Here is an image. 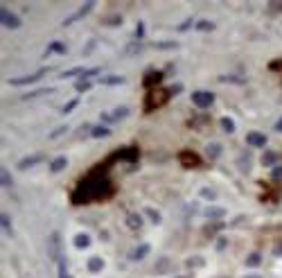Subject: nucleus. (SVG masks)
<instances>
[{
  "instance_id": "f257e3e1",
  "label": "nucleus",
  "mask_w": 282,
  "mask_h": 278,
  "mask_svg": "<svg viewBox=\"0 0 282 278\" xmlns=\"http://www.w3.org/2000/svg\"><path fill=\"white\" fill-rule=\"evenodd\" d=\"M167 97H169V91H160V89H156V91H152L147 95V102H145V111H154V109H158V106H163L165 102H167Z\"/></svg>"
},
{
  "instance_id": "f03ea898",
  "label": "nucleus",
  "mask_w": 282,
  "mask_h": 278,
  "mask_svg": "<svg viewBox=\"0 0 282 278\" xmlns=\"http://www.w3.org/2000/svg\"><path fill=\"white\" fill-rule=\"evenodd\" d=\"M192 102H194L197 109L206 111V109H210V106L215 104V95H212L210 91H194L192 93Z\"/></svg>"
},
{
  "instance_id": "7ed1b4c3",
  "label": "nucleus",
  "mask_w": 282,
  "mask_h": 278,
  "mask_svg": "<svg viewBox=\"0 0 282 278\" xmlns=\"http://www.w3.org/2000/svg\"><path fill=\"white\" fill-rule=\"evenodd\" d=\"M0 23H3L5 27H9V30H18V27H21V18L7 7H0Z\"/></svg>"
},
{
  "instance_id": "20e7f679",
  "label": "nucleus",
  "mask_w": 282,
  "mask_h": 278,
  "mask_svg": "<svg viewBox=\"0 0 282 278\" xmlns=\"http://www.w3.org/2000/svg\"><path fill=\"white\" fill-rule=\"evenodd\" d=\"M50 70V68H41V70L32 72V75H25V77H14V80H9V84L12 86H25V84H34V82H38L45 72Z\"/></svg>"
},
{
  "instance_id": "39448f33",
  "label": "nucleus",
  "mask_w": 282,
  "mask_h": 278,
  "mask_svg": "<svg viewBox=\"0 0 282 278\" xmlns=\"http://www.w3.org/2000/svg\"><path fill=\"white\" fill-rule=\"evenodd\" d=\"M93 7H95V3H93V0H88V3H84V5H81V7H79V9H77L75 14H70V16H68L66 21H63V25L68 27V25H72V23L81 21V18H84L86 14H90V9H93Z\"/></svg>"
},
{
  "instance_id": "423d86ee",
  "label": "nucleus",
  "mask_w": 282,
  "mask_h": 278,
  "mask_svg": "<svg viewBox=\"0 0 282 278\" xmlns=\"http://www.w3.org/2000/svg\"><path fill=\"white\" fill-rule=\"evenodd\" d=\"M178 158H181V163L185 165V168H199V165H201V156L199 154H194V152H181L178 154Z\"/></svg>"
},
{
  "instance_id": "0eeeda50",
  "label": "nucleus",
  "mask_w": 282,
  "mask_h": 278,
  "mask_svg": "<svg viewBox=\"0 0 282 278\" xmlns=\"http://www.w3.org/2000/svg\"><path fill=\"white\" fill-rule=\"evenodd\" d=\"M246 143H249L251 147H264V145H266V136L260 134V131H251V134L246 136Z\"/></svg>"
},
{
  "instance_id": "6e6552de",
  "label": "nucleus",
  "mask_w": 282,
  "mask_h": 278,
  "mask_svg": "<svg viewBox=\"0 0 282 278\" xmlns=\"http://www.w3.org/2000/svg\"><path fill=\"white\" fill-rule=\"evenodd\" d=\"M126 115H129V109H126V106H118V109H113L111 113H106L104 118L109 120V123H120V120H124Z\"/></svg>"
},
{
  "instance_id": "1a4fd4ad",
  "label": "nucleus",
  "mask_w": 282,
  "mask_h": 278,
  "mask_svg": "<svg viewBox=\"0 0 282 278\" xmlns=\"http://www.w3.org/2000/svg\"><path fill=\"white\" fill-rule=\"evenodd\" d=\"M43 161V154H34V156H25V158L18 161V170H30L34 168L36 163H41Z\"/></svg>"
},
{
  "instance_id": "9d476101",
  "label": "nucleus",
  "mask_w": 282,
  "mask_h": 278,
  "mask_svg": "<svg viewBox=\"0 0 282 278\" xmlns=\"http://www.w3.org/2000/svg\"><path fill=\"white\" fill-rule=\"evenodd\" d=\"M203 217L206 219H221V217H226V208H217V206H208V208H203Z\"/></svg>"
},
{
  "instance_id": "9b49d317",
  "label": "nucleus",
  "mask_w": 282,
  "mask_h": 278,
  "mask_svg": "<svg viewBox=\"0 0 282 278\" xmlns=\"http://www.w3.org/2000/svg\"><path fill=\"white\" fill-rule=\"evenodd\" d=\"M59 247H61V235H59V233H52V235H50V256L52 258H61Z\"/></svg>"
},
{
  "instance_id": "f8f14e48",
  "label": "nucleus",
  "mask_w": 282,
  "mask_h": 278,
  "mask_svg": "<svg viewBox=\"0 0 282 278\" xmlns=\"http://www.w3.org/2000/svg\"><path fill=\"white\" fill-rule=\"evenodd\" d=\"M149 251H152V247H149V245H140L138 249H133V251L129 253V258L138 262V260H143L145 256H149Z\"/></svg>"
},
{
  "instance_id": "ddd939ff",
  "label": "nucleus",
  "mask_w": 282,
  "mask_h": 278,
  "mask_svg": "<svg viewBox=\"0 0 282 278\" xmlns=\"http://www.w3.org/2000/svg\"><path fill=\"white\" fill-rule=\"evenodd\" d=\"M102 269H104V260H102L100 256H93L88 260V271H93V274H100Z\"/></svg>"
},
{
  "instance_id": "4468645a",
  "label": "nucleus",
  "mask_w": 282,
  "mask_h": 278,
  "mask_svg": "<svg viewBox=\"0 0 282 278\" xmlns=\"http://www.w3.org/2000/svg\"><path fill=\"white\" fill-rule=\"evenodd\" d=\"M145 217H147L149 222H154V224H160V222H163V217H160V213H158L154 206H147V208H145Z\"/></svg>"
},
{
  "instance_id": "2eb2a0df",
  "label": "nucleus",
  "mask_w": 282,
  "mask_h": 278,
  "mask_svg": "<svg viewBox=\"0 0 282 278\" xmlns=\"http://www.w3.org/2000/svg\"><path fill=\"white\" fill-rule=\"evenodd\" d=\"M145 86H154V84H158V82H163V75L160 72H156V70H152V72H147L145 75Z\"/></svg>"
},
{
  "instance_id": "dca6fc26",
  "label": "nucleus",
  "mask_w": 282,
  "mask_h": 278,
  "mask_svg": "<svg viewBox=\"0 0 282 278\" xmlns=\"http://www.w3.org/2000/svg\"><path fill=\"white\" fill-rule=\"evenodd\" d=\"M126 226H129V228H133V231H138V228L143 226V219H140V215L131 213V215H126Z\"/></svg>"
},
{
  "instance_id": "f3484780",
  "label": "nucleus",
  "mask_w": 282,
  "mask_h": 278,
  "mask_svg": "<svg viewBox=\"0 0 282 278\" xmlns=\"http://www.w3.org/2000/svg\"><path fill=\"white\" fill-rule=\"evenodd\" d=\"M66 165H68V158L66 156H59V158H55L50 163V170L52 172H61V170H66Z\"/></svg>"
},
{
  "instance_id": "a211bd4d",
  "label": "nucleus",
  "mask_w": 282,
  "mask_h": 278,
  "mask_svg": "<svg viewBox=\"0 0 282 278\" xmlns=\"http://www.w3.org/2000/svg\"><path fill=\"white\" fill-rule=\"evenodd\" d=\"M90 245V235H86V233H77L75 235V247L77 249H86Z\"/></svg>"
},
{
  "instance_id": "6ab92c4d",
  "label": "nucleus",
  "mask_w": 282,
  "mask_h": 278,
  "mask_svg": "<svg viewBox=\"0 0 282 278\" xmlns=\"http://www.w3.org/2000/svg\"><path fill=\"white\" fill-rule=\"evenodd\" d=\"M90 136H95V138H106V136H111V129L104 127V125L93 127V129H90Z\"/></svg>"
},
{
  "instance_id": "aec40b11",
  "label": "nucleus",
  "mask_w": 282,
  "mask_h": 278,
  "mask_svg": "<svg viewBox=\"0 0 282 278\" xmlns=\"http://www.w3.org/2000/svg\"><path fill=\"white\" fill-rule=\"evenodd\" d=\"M86 72V68H81V66H77V68H70V70H66L63 75H59L61 80H68V77H81Z\"/></svg>"
},
{
  "instance_id": "412c9836",
  "label": "nucleus",
  "mask_w": 282,
  "mask_h": 278,
  "mask_svg": "<svg viewBox=\"0 0 282 278\" xmlns=\"http://www.w3.org/2000/svg\"><path fill=\"white\" fill-rule=\"evenodd\" d=\"M278 163V154L275 152H264V156H262V165H266V168H271V165Z\"/></svg>"
},
{
  "instance_id": "4be33fe9",
  "label": "nucleus",
  "mask_w": 282,
  "mask_h": 278,
  "mask_svg": "<svg viewBox=\"0 0 282 278\" xmlns=\"http://www.w3.org/2000/svg\"><path fill=\"white\" fill-rule=\"evenodd\" d=\"M206 154L210 156V158H219L221 156V145H217V143H210L206 147Z\"/></svg>"
},
{
  "instance_id": "5701e85b",
  "label": "nucleus",
  "mask_w": 282,
  "mask_h": 278,
  "mask_svg": "<svg viewBox=\"0 0 282 278\" xmlns=\"http://www.w3.org/2000/svg\"><path fill=\"white\" fill-rule=\"evenodd\" d=\"M55 91V89H36V91H32V93H25V100H30V97H41V95H50V93Z\"/></svg>"
},
{
  "instance_id": "b1692460",
  "label": "nucleus",
  "mask_w": 282,
  "mask_h": 278,
  "mask_svg": "<svg viewBox=\"0 0 282 278\" xmlns=\"http://www.w3.org/2000/svg\"><path fill=\"white\" fill-rule=\"evenodd\" d=\"M221 129L223 131H226V134H232V131H235V123H232V120L230 118H226V115H223V118H221Z\"/></svg>"
},
{
  "instance_id": "393cba45",
  "label": "nucleus",
  "mask_w": 282,
  "mask_h": 278,
  "mask_svg": "<svg viewBox=\"0 0 282 278\" xmlns=\"http://www.w3.org/2000/svg\"><path fill=\"white\" fill-rule=\"evenodd\" d=\"M59 278H70V271H68V262L66 258H59Z\"/></svg>"
},
{
  "instance_id": "a878e982",
  "label": "nucleus",
  "mask_w": 282,
  "mask_h": 278,
  "mask_svg": "<svg viewBox=\"0 0 282 278\" xmlns=\"http://www.w3.org/2000/svg\"><path fill=\"white\" fill-rule=\"evenodd\" d=\"M77 104H79V97H72V100L70 102H66V104H63V109H61V113L63 115H68V113H70V111L72 109H75V106Z\"/></svg>"
},
{
  "instance_id": "bb28decb",
  "label": "nucleus",
  "mask_w": 282,
  "mask_h": 278,
  "mask_svg": "<svg viewBox=\"0 0 282 278\" xmlns=\"http://www.w3.org/2000/svg\"><path fill=\"white\" fill-rule=\"evenodd\" d=\"M0 183H3L5 188H9V185L14 183V181H12V174H9V170L3 168V172H0Z\"/></svg>"
},
{
  "instance_id": "cd10ccee",
  "label": "nucleus",
  "mask_w": 282,
  "mask_h": 278,
  "mask_svg": "<svg viewBox=\"0 0 282 278\" xmlns=\"http://www.w3.org/2000/svg\"><path fill=\"white\" fill-rule=\"evenodd\" d=\"M260 262H262V256H260V253H251V256L246 258V265H249V267H257Z\"/></svg>"
},
{
  "instance_id": "c85d7f7f",
  "label": "nucleus",
  "mask_w": 282,
  "mask_h": 278,
  "mask_svg": "<svg viewBox=\"0 0 282 278\" xmlns=\"http://www.w3.org/2000/svg\"><path fill=\"white\" fill-rule=\"evenodd\" d=\"M197 27H199L201 32H210V30H215V25H212L210 21H199V23H197Z\"/></svg>"
},
{
  "instance_id": "c756f323",
  "label": "nucleus",
  "mask_w": 282,
  "mask_h": 278,
  "mask_svg": "<svg viewBox=\"0 0 282 278\" xmlns=\"http://www.w3.org/2000/svg\"><path fill=\"white\" fill-rule=\"evenodd\" d=\"M104 84H124V77H104Z\"/></svg>"
},
{
  "instance_id": "7c9ffc66",
  "label": "nucleus",
  "mask_w": 282,
  "mask_h": 278,
  "mask_svg": "<svg viewBox=\"0 0 282 278\" xmlns=\"http://www.w3.org/2000/svg\"><path fill=\"white\" fill-rule=\"evenodd\" d=\"M88 89H90V82H86V80L77 82V93H84V91H88Z\"/></svg>"
},
{
  "instance_id": "2f4dec72",
  "label": "nucleus",
  "mask_w": 282,
  "mask_h": 278,
  "mask_svg": "<svg viewBox=\"0 0 282 278\" xmlns=\"http://www.w3.org/2000/svg\"><path fill=\"white\" fill-rule=\"evenodd\" d=\"M138 52H140V46L138 43H133V46H126L124 55H138Z\"/></svg>"
},
{
  "instance_id": "473e14b6",
  "label": "nucleus",
  "mask_w": 282,
  "mask_h": 278,
  "mask_svg": "<svg viewBox=\"0 0 282 278\" xmlns=\"http://www.w3.org/2000/svg\"><path fill=\"white\" fill-rule=\"evenodd\" d=\"M52 50H55V52H66V46H63V43H52L48 52H52Z\"/></svg>"
},
{
  "instance_id": "72a5a7b5",
  "label": "nucleus",
  "mask_w": 282,
  "mask_h": 278,
  "mask_svg": "<svg viewBox=\"0 0 282 278\" xmlns=\"http://www.w3.org/2000/svg\"><path fill=\"white\" fill-rule=\"evenodd\" d=\"M154 48H160V50H167V48H176V43L169 41V43H154Z\"/></svg>"
},
{
  "instance_id": "f704fd0d",
  "label": "nucleus",
  "mask_w": 282,
  "mask_h": 278,
  "mask_svg": "<svg viewBox=\"0 0 282 278\" xmlns=\"http://www.w3.org/2000/svg\"><path fill=\"white\" fill-rule=\"evenodd\" d=\"M66 129H68V127H59L57 131H52V134H50V138H57V136H63V134H66Z\"/></svg>"
},
{
  "instance_id": "c9c22d12",
  "label": "nucleus",
  "mask_w": 282,
  "mask_h": 278,
  "mask_svg": "<svg viewBox=\"0 0 282 278\" xmlns=\"http://www.w3.org/2000/svg\"><path fill=\"white\" fill-rule=\"evenodd\" d=\"M187 265H190V267H199V265H203V258H192V260H187Z\"/></svg>"
},
{
  "instance_id": "e433bc0d",
  "label": "nucleus",
  "mask_w": 282,
  "mask_h": 278,
  "mask_svg": "<svg viewBox=\"0 0 282 278\" xmlns=\"http://www.w3.org/2000/svg\"><path fill=\"white\" fill-rule=\"evenodd\" d=\"M0 224H3V228H7V231H9V224H12V222H9V215L0 217Z\"/></svg>"
},
{
  "instance_id": "4c0bfd02",
  "label": "nucleus",
  "mask_w": 282,
  "mask_h": 278,
  "mask_svg": "<svg viewBox=\"0 0 282 278\" xmlns=\"http://www.w3.org/2000/svg\"><path fill=\"white\" fill-rule=\"evenodd\" d=\"M201 197H206V199H215V192H212V190H201Z\"/></svg>"
},
{
  "instance_id": "58836bf2",
  "label": "nucleus",
  "mask_w": 282,
  "mask_h": 278,
  "mask_svg": "<svg viewBox=\"0 0 282 278\" xmlns=\"http://www.w3.org/2000/svg\"><path fill=\"white\" fill-rule=\"evenodd\" d=\"M106 23H109V25H120V23H122V21H120V16H113V18H109V21H106Z\"/></svg>"
},
{
  "instance_id": "ea45409f",
  "label": "nucleus",
  "mask_w": 282,
  "mask_h": 278,
  "mask_svg": "<svg viewBox=\"0 0 282 278\" xmlns=\"http://www.w3.org/2000/svg\"><path fill=\"white\" fill-rule=\"evenodd\" d=\"M271 174H273V179H280L282 177V168H273V172Z\"/></svg>"
},
{
  "instance_id": "a19ab883",
  "label": "nucleus",
  "mask_w": 282,
  "mask_h": 278,
  "mask_svg": "<svg viewBox=\"0 0 282 278\" xmlns=\"http://www.w3.org/2000/svg\"><path fill=\"white\" fill-rule=\"evenodd\" d=\"M190 25H192V21H185V23H181V25H178V30H181V32H183V30H187V27H190Z\"/></svg>"
},
{
  "instance_id": "79ce46f5",
  "label": "nucleus",
  "mask_w": 282,
  "mask_h": 278,
  "mask_svg": "<svg viewBox=\"0 0 282 278\" xmlns=\"http://www.w3.org/2000/svg\"><path fill=\"white\" fill-rule=\"evenodd\" d=\"M280 68H282V61H278V63H271V70H280Z\"/></svg>"
},
{
  "instance_id": "37998d69",
  "label": "nucleus",
  "mask_w": 282,
  "mask_h": 278,
  "mask_svg": "<svg viewBox=\"0 0 282 278\" xmlns=\"http://www.w3.org/2000/svg\"><path fill=\"white\" fill-rule=\"evenodd\" d=\"M275 131H280V134H282V118L275 123Z\"/></svg>"
},
{
  "instance_id": "c03bdc74",
  "label": "nucleus",
  "mask_w": 282,
  "mask_h": 278,
  "mask_svg": "<svg viewBox=\"0 0 282 278\" xmlns=\"http://www.w3.org/2000/svg\"><path fill=\"white\" fill-rule=\"evenodd\" d=\"M244 278H262V276H257V274H253V276H244Z\"/></svg>"
}]
</instances>
